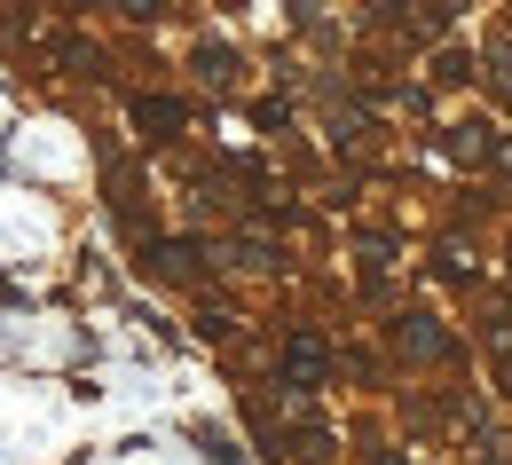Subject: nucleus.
I'll return each mask as SVG.
<instances>
[{
	"instance_id": "nucleus-1",
	"label": "nucleus",
	"mask_w": 512,
	"mask_h": 465,
	"mask_svg": "<svg viewBox=\"0 0 512 465\" xmlns=\"http://www.w3.org/2000/svg\"><path fill=\"white\" fill-rule=\"evenodd\" d=\"M127 8H158V0H127Z\"/></svg>"
}]
</instances>
